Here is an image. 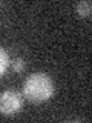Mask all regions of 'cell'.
Returning a JSON list of instances; mask_svg holds the SVG:
<instances>
[{"label": "cell", "instance_id": "4", "mask_svg": "<svg viewBox=\"0 0 92 123\" xmlns=\"http://www.w3.org/2000/svg\"><path fill=\"white\" fill-rule=\"evenodd\" d=\"M6 68H8V55H6L5 49L0 48V77L5 74Z\"/></svg>", "mask_w": 92, "mask_h": 123}, {"label": "cell", "instance_id": "1", "mask_svg": "<svg viewBox=\"0 0 92 123\" xmlns=\"http://www.w3.org/2000/svg\"><path fill=\"white\" fill-rule=\"evenodd\" d=\"M52 92H54L52 80L46 74H41V72H35V74L29 75L25 80V85H23L25 97L34 103H40L48 100L52 95Z\"/></svg>", "mask_w": 92, "mask_h": 123}, {"label": "cell", "instance_id": "2", "mask_svg": "<svg viewBox=\"0 0 92 123\" xmlns=\"http://www.w3.org/2000/svg\"><path fill=\"white\" fill-rule=\"evenodd\" d=\"M22 108V97L15 91H5L0 94V112L5 115H12Z\"/></svg>", "mask_w": 92, "mask_h": 123}, {"label": "cell", "instance_id": "3", "mask_svg": "<svg viewBox=\"0 0 92 123\" xmlns=\"http://www.w3.org/2000/svg\"><path fill=\"white\" fill-rule=\"evenodd\" d=\"M77 11H78V14L83 15V17H89V15H91V2H81V3H78Z\"/></svg>", "mask_w": 92, "mask_h": 123}, {"label": "cell", "instance_id": "5", "mask_svg": "<svg viewBox=\"0 0 92 123\" xmlns=\"http://www.w3.org/2000/svg\"><path fill=\"white\" fill-rule=\"evenodd\" d=\"M22 69H23V62H22L20 59L15 60V62H14V71H15V72H20Z\"/></svg>", "mask_w": 92, "mask_h": 123}]
</instances>
